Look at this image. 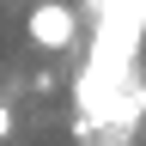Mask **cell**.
<instances>
[{"mask_svg":"<svg viewBox=\"0 0 146 146\" xmlns=\"http://www.w3.org/2000/svg\"><path fill=\"white\" fill-rule=\"evenodd\" d=\"M25 31H31V43H36V49H67L73 36H79V18H73L67 0H36L31 18H25Z\"/></svg>","mask_w":146,"mask_h":146,"instance_id":"cell-1","label":"cell"},{"mask_svg":"<svg viewBox=\"0 0 146 146\" xmlns=\"http://www.w3.org/2000/svg\"><path fill=\"white\" fill-rule=\"evenodd\" d=\"M6 134H12V110L0 104V140H6Z\"/></svg>","mask_w":146,"mask_h":146,"instance_id":"cell-2","label":"cell"}]
</instances>
